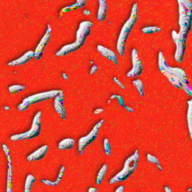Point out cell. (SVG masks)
<instances>
[{
	"label": "cell",
	"mask_w": 192,
	"mask_h": 192,
	"mask_svg": "<svg viewBox=\"0 0 192 192\" xmlns=\"http://www.w3.org/2000/svg\"><path fill=\"white\" fill-rule=\"evenodd\" d=\"M92 23L89 21H84L79 25L78 31L76 32V41L75 43L63 46L58 51L56 52V56L58 57L65 56L69 53L77 51L85 44L86 38L91 34V28Z\"/></svg>",
	"instance_id": "obj_1"
},
{
	"label": "cell",
	"mask_w": 192,
	"mask_h": 192,
	"mask_svg": "<svg viewBox=\"0 0 192 192\" xmlns=\"http://www.w3.org/2000/svg\"><path fill=\"white\" fill-rule=\"evenodd\" d=\"M139 151L136 150L134 153L132 154V156L129 157L125 161V165L123 169L119 172V174H117L115 177H113L111 180H110L109 183L115 184L121 182L128 178L136 170L137 167L139 165Z\"/></svg>",
	"instance_id": "obj_2"
},
{
	"label": "cell",
	"mask_w": 192,
	"mask_h": 192,
	"mask_svg": "<svg viewBox=\"0 0 192 192\" xmlns=\"http://www.w3.org/2000/svg\"><path fill=\"white\" fill-rule=\"evenodd\" d=\"M138 19V14H137V4H134L133 9H132V16L130 19L126 22L125 25L123 26L121 31L120 36H119L118 43H117V49L119 51L120 56H124L125 54V42L127 40L128 37L129 36V33L132 31V28L134 27V24L136 23Z\"/></svg>",
	"instance_id": "obj_3"
},
{
	"label": "cell",
	"mask_w": 192,
	"mask_h": 192,
	"mask_svg": "<svg viewBox=\"0 0 192 192\" xmlns=\"http://www.w3.org/2000/svg\"><path fill=\"white\" fill-rule=\"evenodd\" d=\"M59 92H60V90H52V91H49V92H41L38 94L33 95L29 96L28 98H25L23 101L22 104L19 105V111L24 112L28 109L31 105L56 98V96L59 93Z\"/></svg>",
	"instance_id": "obj_4"
},
{
	"label": "cell",
	"mask_w": 192,
	"mask_h": 192,
	"mask_svg": "<svg viewBox=\"0 0 192 192\" xmlns=\"http://www.w3.org/2000/svg\"><path fill=\"white\" fill-rule=\"evenodd\" d=\"M41 117H42V112H38L37 114L36 115V116L34 117L31 129L29 130L28 132L22 133V134H14L10 138V139L13 141H23V140L35 139L36 137H38L40 134L41 127H42Z\"/></svg>",
	"instance_id": "obj_5"
},
{
	"label": "cell",
	"mask_w": 192,
	"mask_h": 192,
	"mask_svg": "<svg viewBox=\"0 0 192 192\" xmlns=\"http://www.w3.org/2000/svg\"><path fill=\"white\" fill-rule=\"evenodd\" d=\"M104 122H105V121L101 120L99 122H98L95 125L93 129L91 131V132L88 134L87 136L82 137L79 139V141H78V153H79V154L82 155L85 152V148L95 140L97 136H98L99 130H100L101 127L102 126Z\"/></svg>",
	"instance_id": "obj_6"
},
{
	"label": "cell",
	"mask_w": 192,
	"mask_h": 192,
	"mask_svg": "<svg viewBox=\"0 0 192 192\" xmlns=\"http://www.w3.org/2000/svg\"><path fill=\"white\" fill-rule=\"evenodd\" d=\"M51 36V28L50 26V25H48L47 30L46 32L43 37V38L41 39L40 43H38V45H37L36 50H35V59L36 60H39L41 58L43 57V52H44V49L46 47V45H48L50 38Z\"/></svg>",
	"instance_id": "obj_7"
},
{
	"label": "cell",
	"mask_w": 192,
	"mask_h": 192,
	"mask_svg": "<svg viewBox=\"0 0 192 192\" xmlns=\"http://www.w3.org/2000/svg\"><path fill=\"white\" fill-rule=\"evenodd\" d=\"M132 63H133V69L130 72H128V77L133 78V77L141 75V74L143 72V66H142L141 60L139 59L136 49H133L132 51Z\"/></svg>",
	"instance_id": "obj_8"
},
{
	"label": "cell",
	"mask_w": 192,
	"mask_h": 192,
	"mask_svg": "<svg viewBox=\"0 0 192 192\" xmlns=\"http://www.w3.org/2000/svg\"><path fill=\"white\" fill-rule=\"evenodd\" d=\"M54 107H55V109L57 112V113L60 115L61 118L64 120H66L67 116H66V112H65V106H64V93L61 90L59 93L55 98Z\"/></svg>",
	"instance_id": "obj_9"
},
{
	"label": "cell",
	"mask_w": 192,
	"mask_h": 192,
	"mask_svg": "<svg viewBox=\"0 0 192 192\" xmlns=\"http://www.w3.org/2000/svg\"><path fill=\"white\" fill-rule=\"evenodd\" d=\"M172 36H173V39L176 43L177 45V51L176 54H175V59L177 60V62H181L182 59H183L184 51V43L183 38H181L174 31H173V32H172Z\"/></svg>",
	"instance_id": "obj_10"
},
{
	"label": "cell",
	"mask_w": 192,
	"mask_h": 192,
	"mask_svg": "<svg viewBox=\"0 0 192 192\" xmlns=\"http://www.w3.org/2000/svg\"><path fill=\"white\" fill-rule=\"evenodd\" d=\"M32 58H35V51H29L25 52L22 57H20L18 59L10 62L8 64V65H9V66H17V65H25V64L29 62Z\"/></svg>",
	"instance_id": "obj_11"
},
{
	"label": "cell",
	"mask_w": 192,
	"mask_h": 192,
	"mask_svg": "<svg viewBox=\"0 0 192 192\" xmlns=\"http://www.w3.org/2000/svg\"><path fill=\"white\" fill-rule=\"evenodd\" d=\"M48 149H49V146L47 145H43L40 148L36 150V152H34L32 154L28 156L27 160L29 161H39L41 159H43L45 156V154L47 153Z\"/></svg>",
	"instance_id": "obj_12"
},
{
	"label": "cell",
	"mask_w": 192,
	"mask_h": 192,
	"mask_svg": "<svg viewBox=\"0 0 192 192\" xmlns=\"http://www.w3.org/2000/svg\"><path fill=\"white\" fill-rule=\"evenodd\" d=\"M97 50L99 53L103 56L105 58H108L109 60H111L112 62L114 63L115 65H118V58H117L116 55L115 54L114 51H112V50L107 49V48L104 47L102 45H98L97 47Z\"/></svg>",
	"instance_id": "obj_13"
},
{
	"label": "cell",
	"mask_w": 192,
	"mask_h": 192,
	"mask_svg": "<svg viewBox=\"0 0 192 192\" xmlns=\"http://www.w3.org/2000/svg\"><path fill=\"white\" fill-rule=\"evenodd\" d=\"M99 8L98 12V19L101 22H104L107 16V3L106 0H98Z\"/></svg>",
	"instance_id": "obj_14"
},
{
	"label": "cell",
	"mask_w": 192,
	"mask_h": 192,
	"mask_svg": "<svg viewBox=\"0 0 192 192\" xmlns=\"http://www.w3.org/2000/svg\"><path fill=\"white\" fill-rule=\"evenodd\" d=\"M75 145V140L72 139H65L60 141L58 144L59 150H70L72 149Z\"/></svg>",
	"instance_id": "obj_15"
},
{
	"label": "cell",
	"mask_w": 192,
	"mask_h": 192,
	"mask_svg": "<svg viewBox=\"0 0 192 192\" xmlns=\"http://www.w3.org/2000/svg\"><path fill=\"white\" fill-rule=\"evenodd\" d=\"M36 181V178L32 174H29L25 179V192H30L32 190V188L33 186L34 183Z\"/></svg>",
	"instance_id": "obj_16"
},
{
	"label": "cell",
	"mask_w": 192,
	"mask_h": 192,
	"mask_svg": "<svg viewBox=\"0 0 192 192\" xmlns=\"http://www.w3.org/2000/svg\"><path fill=\"white\" fill-rule=\"evenodd\" d=\"M188 123L191 139L192 141V99L188 101Z\"/></svg>",
	"instance_id": "obj_17"
},
{
	"label": "cell",
	"mask_w": 192,
	"mask_h": 192,
	"mask_svg": "<svg viewBox=\"0 0 192 192\" xmlns=\"http://www.w3.org/2000/svg\"><path fill=\"white\" fill-rule=\"evenodd\" d=\"M107 170L108 167L107 165H104L101 167V168L100 169L99 172H98V175H97V178H96V183L98 185H100L101 182H102L103 179L105 178V174L107 173Z\"/></svg>",
	"instance_id": "obj_18"
},
{
	"label": "cell",
	"mask_w": 192,
	"mask_h": 192,
	"mask_svg": "<svg viewBox=\"0 0 192 192\" xmlns=\"http://www.w3.org/2000/svg\"><path fill=\"white\" fill-rule=\"evenodd\" d=\"M133 84L137 88V90L139 91V94L141 95V96H145V89H144V85L143 83L141 82V80L138 79V80L133 81Z\"/></svg>",
	"instance_id": "obj_19"
},
{
	"label": "cell",
	"mask_w": 192,
	"mask_h": 192,
	"mask_svg": "<svg viewBox=\"0 0 192 192\" xmlns=\"http://www.w3.org/2000/svg\"><path fill=\"white\" fill-rule=\"evenodd\" d=\"M25 89V86L20 85H13L9 87V91L12 94H16Z\"/></svg>",
	"instance_id": "obj_20"
},
{
	"label": "cell",
	"mask_w": 192,
	"mask_h": 192,
	"mask_svg": "<svg viewBox=\"0 0 192 192\" xmlns=\"http://www.w3.org/2000/svg\"><path fill=\"white\" fill-rule=\"evenodd\" d=\"M147 161H149V162H152V163H153V164H155V165L158 166V168H159V170H160V171H162V168H161V165H160V163H159L158 159L156 157L153 156V155H152V154H147Z\"/></svg>",
	"instance_id": "obj_21"
},
{
	"label": "cell",
	"mask_w": 192,
	"mask_h": 192,
	"mask_svg": "<svg viewBox=\"0 0 192 192\" xmlns=\"http://www.w3.org/2000/svg\"><path fill=\"white\" fill-rule=\"evenodd\" d=\"M12 169L11 163L9 164V168L8 171V178H7V191H12Z\"/></svg>",
	"instance_id": "obj_22"
},
{
	"label": "cell",
	"mask_w": 192,
	"mask_h": 192,
	"mask_svg": "<svg viewBox=\"0 0 192 192\" xmlns=\"http://www.w3.org/2000/svg\"><path fill=\"white\" fill-rule=\"evenodd\" d=\"M78 8H81V6L78 3H75V4L72 5H70V6H67L62 9L60 12V16L62 15L63 13H65V12H71L72 10H75V9H77Z\"/></svg>",
	"instance_id": "obj_23"
},
{
	"label": "cell",
	"mask_w": 192,
	"mask_h": 192,
	"mask_svg": "<svg viewBox=\"0 0 192 192\" xmlns=\"http://www.w3.org/2000/svg\"><path fill=\"white\" fill-rule=\"evenodd\" d=\"M104 149H105V153L106 155L110 156L112 154V148H111L110 142L108 139H104Z\"/></svg>",
	"instance_id": "obj_24"
},
{
	"label": "cell",
	"mask_w": 192,
	"mask_h": 192,
	"mask_svg": "<svg viewBox=\"0 0 192 192\" xmlns=\"http://www.w3.org/2000/svg\"><path fill=\"white\" fill-rule=\"evenodd\" d=\"M161 31V29L159 27L153 26V27H146L142 29V32L145 33H155V32H159Z\"/></svg>",
	"instance_id": "obj_25"
},
{
	"label": "cell",
	"mask_w": 192,
	"mask_h": 192,
	"mask_svg": "<svg viewBox=\"0 0 192 192\" xmlns=\"http://www.w3.org/2000/svg\"><path fill=\"white\" fill-rule=\"evenodd\" d=\"M64 172H65V167H64V166H62V168H61L60 171H59V174H58V178H57V180L56 181V182L58 184H60L61 181H62V178Z\"/></svg>",
	"instance_id": "obj_26"
},
{
	"label": "cell",
	"mask_w": 192,
	"mask_h": 192,
	"mask_svg": "<svg viewBox=\"0 0 192 192\" xmlns=\"http://www.w3.org/2000/svg\"><path fill=\"white\" fill-rule=\"evenodd\" d=\"M42 182L43 184H45L46 185L49 186H57L58 185V184L56 182V181H49V180H42Z\"/></svg>",
	"instance_id": "obj_27"
},
{
	"label": "cell",
	"mask_w": 192,
	"mask_h": 192,
	"mask_svg": "<svg viewBox=\"0 0 192 192\" xmlns=\"http://www.w3.org/2000/svg\"><path fill=\"white\" fill-rule=\"evenodd\" d=\"M76 3H78L81 7H84L86 5V0H77Z\"/></svg>",
	"instance_id": "obj_28"
},
{
	"label": "cell",
	"mask_w": 192,
	"mask_h": 192,
	"mask_svg": "<svg viewBox=\"0 0 192 192\" xmlns=\"http://www.w3.org/2000/svg\"><path fill=\"white\" fill-rule=\"evenodd\" d=\"M114 80H115V82H116L117 84H118V85H120V87L121 88H123V89H125V86L123 85V84H121V83L120 82H119V80H118V79H117V78H114Z\"/></svg>",
	"instance_id": "obj_29"
},
{
	"label": "cell",
	"mask_w": 192,
	"mask_h": 192,
	"mask_svg": "<svg viewBox=\"0 0 192 192\" xmlns=\"http://www.w3.org/2000/svg\"><path fill=\"white\" fill-rule=\"evenodd\" d=\"M123 191H124V187H123V186H121V187H119V188H117L115 191H116V192H122Z\"/></svg>",
	"instance_id": "obj_30"
},
{
	"label": "cell",
	"mask_w": 192,
	"mask_h": 192,
	"mask_svg": "<svg viewBox=\"0 0 192 192\" xmlns=\"http://www.w3.org/2000/svg\"><path fill=\"white\" fill-rule=\"evenodd\" d=\"M88 191L91 192V191H97V189L96 188H89V190H88Z\"/></svg>",
	"instance_id": "obj_31"
},
{
	"label": "cell",
	"mask_w": 192,
	"mask_h": 192,
	"mask_svg": "<svg viewBox=\"0 0 192 192\" xmlns=\"http://www.w3.org/2000/svg\"><path fill=\"white\" fill-rule=\"evenodd\" d=\"M165 191H167V192H171V189H170L169 188H168V187H165Z\"/></svg>",
	"instance_id": "obj_32"
}]
</instances>
